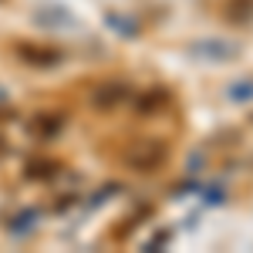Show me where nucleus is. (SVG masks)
<instances>
[{
  "instance_id": "nucleus-1",
  "label": "nucleus",
  "mask_w": 253,
  "mask_h": 253,
  "mask_svg": "<svg viewBox=\"0 0 253 253\" xmlns=\"http://www.w3.org/2000/svg\"><path fill=\"white\" fill-rule=\"evenodd\" d=\"M172 156V142L169 138H159V135H145V138H135L125 145L122 152V166L128 172H138V175H156L166 162Z\"/></svg>"
},
{
  "instance_id": "nucleus-2",
  "label": "nucleus",
  "mask_w": 253,
  "mask_h": 253,
  "mask_svg": "<svg viewBox=\"0 0 253 253\" xmlns=\"http://www.w3.org/2000/svg\"><path fill=\"white\" fill-rule=\"evenodd\" d=\"M14 58L24 68H34V71H54L68 61V51L58 44H44V41H14Z\"/></svg>"
},
{
  "instance_id": "nucleus-3",
  "label": "nucleus",
  "mask_w": 253,
  "mask_h": 253,
  "mask_svg": "<svg viewBox=\"0 0 253 253\" xmlns=\"http://www.w3.org/2000/svg\"><path fill=\"white\" fill-rule=\"evenodd\" d=\"M186 54L203 61V64H230L243 54V44L230 38H203V41H189Z\"/></svg>"
},
{
  "instance_id": "nucleus-4",
  "label": "nucleus",
  "mask_w": 253,
  "mask_h": 253,
  "mask_svg": "<svg viewBox=\"0 0 253 253\" xmlns=\"http://www.w3.org/2000/svg\"><path fill=\"white\" fill-rule=\"evenodd\" d=\"M68 122H71V115L64 108H44V112H34V118H27L24 128L34 142H54L68 128Z\"/></svg>"
},
{
  "instance_id": "nucleus-5",
  "label": "nucleus",
  "mask_w": 253,
  "mask_h": 253,
  "mask_svg": "<svg viewBox=\"0 0 253 253\" xmlns=\"http://www.w3.org/2000/svg\"><path fill=\"white\" fill-rule=\"evenodd\" d=\"M125 101H132V84L128 81H101L98 88H91V95H88V105L95 112H101V115L122 108Z\"/></svg>"
},
{
  "instance_id": "nucleus-6",
  "label": "nucleus",
  "mask_w": 253,
  "mask_h": 253,
  "mask_svg": "<svg viewBox=\"0 0 253 253\" xmlns=\"http://www.w3.org/2000/svg\"><path fill=\"white\" fill-rule=\"evenodd\" d=\"M169 101H172V88L169 84H149L135 98V115L138 118H156L169 108Z\"/></svg>"
},
{
  "instance_id": "nucleus-7",
  "label": "nucleus",
  "mask_w": 253,
  "mask_h": 253,
  "mask_svg": "<svg viewBox=\"0 0 253 253\" xmlns=\"http://www.w3.org/2000/svg\"><path fill=\"white\" fill-rule=\"evenodd\" d=\"M68 166L61 162V159H51V156H34L24 162V169H20V179L24 182H38V186H44V182H54L61 172H64Z\"/></svg>"
},
{
  "instance_id": "nucleus-8",
  "label": "nucleus",
  "mask_w": 253,
  "mask_h": 253,
  "mask_svg": "<svg viewBox=\"0 0 253 253\" xmlns=\"http://www.w3.org/2000/svg\"><path fill=\"white\" fill-rule=\"evenodd\" d=\"M34 24L44 27V31H71V27H78V17L64 7V3H44L34 10Z\"/></svg>"
},
{
  "instance_id": "nucleus-9",
  "label": "nucleus",
  "mask_w": 253,
  "mask_h": 253,
  "mask_svg": "<svg viewBox=\"0 0 253 253\" xmlns=\"http://www.w3.org/2000/svg\"><path fill=\"white\" fill-rule=\"evenodd\" d=\"M105 27L112 31V34H118V38L125 41H138L142 38V24H138V17H132V14H122V10H105Z\"/></svg>"
},
{
  "instance_id": "nucleus-10",
  "label": "nucleus",
  "mask_w": 253,
  "mask_h": 253,
  "mask_svg": "<svg viewBox=\"0 0 253 253\" xmlns=\"http://www.w3.org/2000/svg\"><path fill=\"white\" fill-rule=\"evenodd\" d=\"M38 223H41L38 206H20L17 213L7 219V233L14 236V240H24V236H31L34 230H38Z\"/></svg>"
},
{
  "instance_id": "nucleus-11",
  "label": "nucleus",
  "mask_w": 253,
  "mask_h": 253,
  "mask_svg": "<svg viewBox=\"0 0 253 253\" xmlns=\"http://www.w3.org/2000/svg\"><path fill=\"white\" fill-rule=\"evenodd\" d=\"M219 17L230 27H250L253 24V0H223Z\"/></svg>"
},
{
  "instance_id": "nucleus-12",
  "label": "nucleus",
  "mask_w": 253,
  "mask_h": 253,
  "mask_svg": "<svg viewBox=\"0 0 253 253\" xmlns=\"http://www.w3.org/2000/svg\"><path fill=\"white\" fill-rule=\"evenodd\" d=\"M118 193H125V186H122V182H101L95 193L88 196L84 210H88V213H95V210H101V206H105V203H112Z\"/></svg>"
},
{
  "instance_id": "nucleus-13",
  "label": "nucleus",
  "mask_w": 253,
  "mask_h": 253,
  "mask_svg": "<svg viewBox=\"0 0 253 253\" xmlns=\"http://www.w3.org/2000/svg\"><path fill=\"white\" fill-rule=\"evenodd\" d=\"M226 101H233V105H250L253 101V78H236L226 84Z\"/></svg>"
},
{
  "instance_id": "nucleus-14",
  "label": "nucleus",
  "mask_w": 253,
  "mask_h": 253,
  "mask_svg": "<svg viewBox=\"0 0 253 253\" xmlns=\"http://www.w3.org/2000/svg\"><path fill=\"white\" fill-rule=\"evenodd\" d=\"M172 236H175V233L169 230V226H159L156 233H152L149 240H145V243H142V250H145V253H159L162 247H169V243H172Z\"/></svg>"
},
{
  "instance_id": "nucleus-15",
  "label": "nucleus",
  "mask_w": 253,
  "mask_h": 253,
  "mask_svg": "<svg viewBox=\"0 0 253 253\" xmlns=\"http://www.w3.org/2000/svg\"><path fill=\"white\" fill-rule=\"evenodd\" d=\"M135 226H138V216H135V213H128L125 219H118V226L112 230V240H115V243H125L128 236L135 233Z\"/></svg>"
},
{
  "instance_id": "nucleus-16",
  "label": "nucleus",
  "mask_w": 253,
  "mask_h": 253,
  "mask_svg": "<svg viewBox=\"0 0 253 253\" xmlns=\"http://www.w3.org/2000/svg\"><path fill=\"white\" fill-rule=\"evenodd\" d=\"M199 196H203L206 206H223V203H226V189H223V186H203Z\"/></svg>"
},
{
  "instance_id": "nucleus-17",
  "label": "nucleus",
  "mask_w": 253,
  "mask_h": 253,
  "mask_svg": "<svg viewBox=\"0 0 253 253\" xmlns=\"http://www.w3.org/2000/svg\"><path fill=\"white\" fill-rule=\"evenodd\" d=\"M199 189H203V182H196V179H186V182H179L172 193L175 199H182V196H199Z\"/></svg>"
},
{
  "instance_id": "nucleus-18",
  "label": "nucleus",
  "mask_w": 253,
  "mask_h": 253,
  "mask_svg": "<svg viewBox=\"0 0 253 253\" xmlns=\"http://www.w3.org/2000/svg\"><path fill=\"white\" fill-rule=\"evenodd\" d=\"M75 203H78V193H64L61 196V199H54V206H51V213H68V210H71V206H75Z\"/></svg>"
},
{
  "instance_id": "nucleus-19",
  "label": "nucleus",
  "mask_w": 253,
  "mask_h": 253,
  "mask_svg": "<svg viewBox=\"0 0 253 253\" xmlns=\"http://www.w3.org/2000/svg\"><path fill=\"white\" fill-rule=\"evenodd\" d=\"M203 166H206V156H203V152H193L189 162H186V172L196 175V172H203Z\"/></svg>"
},
{
  "instance_id": "nucleus-20",
  "label": "nucleus",
  "mask_w": 253,
  "mask_h": 253,
  "mask_svg": "<svg viewBox=\"0 0 253 253\" xmlns=\"http://www.w3.org/2000/svg\"><path fill=\"white\" fill-rule=\"evenodd\" d=\"M10 122H17V108L7 105V101H0V125H10Z\"/></svg>"
},
{
  "instance_id": "nucleus-21",
  "label": "nucleus",
  "mask_w": 253,
  "mask_h": 253,
  "mask_svg": "<svg viewBox=\"0 0 253 253\" xmlns=\"http://www.w3.org/2000/svg\"><path fill=\"white\" fill-rule=\"evenodd\" d=\"M7 156H10V145H7V138L0 135V162H3V159H7Z\"/></svg>"
},
{
  "instance_id": "nucleus-22",
  "label": "nucleus",
  "mask_w": 253,
  "mask_h": 253,
  "mask_svg": "<svg viewBox=\"0 0 253 253\" xmlns=\"http://www.w3.org/2000/svg\"><path fill=\"white\" fill-rule=\"evenodd\" d=\"M0 101H3V91H0Z\"/></svg>"
},
{
  "instance_id": "nucleus-23",
  "label": "nucleus",
  "mask_w": 253,
  "mask_h": 253,
  "mask_svg": "<svg viewBox=\"0 0 253 253\" xmlns=\"http://www.w3.org/2000/svg\"><path fill=\"white\" fill-rule=\"evenodd\" d=\"M0 3H7V0H0Z\"/></svg>"
}]
</instances>
